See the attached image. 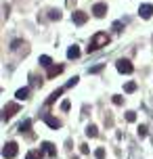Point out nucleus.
I'll use <instances>...</instances> for the list:
<instances>
[{
	"mask_svg": "<svg viewBox=\"0 0 153 159\" xmlns=\"http://www.w3.org/2000/svg\"><path fill=\"white\" fill-rule=\"evenodd\" d=\"M19 46H25V42H21V40H15V42L11 44V50H17Z\"/></svg>",
	"mask_w": 153,
	"mask_h": 159,
	"instance_id": "aec40b11",
	"label": "nucleus"
},
{
	"mask_svg": "<svg viewBox=\"0 0 153 159\" xmlns=\"http://www.w3.org/2000/svg\"><path fill=\"white\" fill-rule=\"evenodd\" d=\"M103 69V65H97V67H92V69H88V71H90V73H97V71H101Z\"/></svg>",
	"mask_w": 153,
	"mask_h": 159,
	"instance_id": "cd10ccee",
	"label": "nucleus"
},
{
	"mask_svg": "<svg viewBox=\"0 0 153 159\" xmlns=\"http://www.w3.org/2000/svg\"><path fill=\"white\" fill-rule=\"evenodd\" d=\"M40 65L51 67V57H48V55H42V57H40Z\"/></svg>",
	"mask_w": 153,
	"mask_h": 159,
	"instance_id": "dca6fc26",
	"label": "nucleus"
},
{
	"mask_svg": "<svg viewBox=\"0 0 153 159\" xmlns=\"http://www.w3.org/2000/svg\"><path fill=\"white\" fill-rule=\"evenodd\" d=\"M67 57H69V59H78V57H80V48H78V46H69Z\"/></svg>",
	"mask_w": 153,
	"mask_h": 159,
	"instance_id": "ddd939ff",
	"label": "nucleus"
},
{
	"mask_svg": "<svg viewBox=\"0 0 153 159\" xmlns=\"http://www.w3.org/2000/svg\"><path fill=\"white\" fill-rule=\"evenodd\" d=\"M67 4H71V0H67Z\"/></svg>",
	"mask_w": 153,
	"mask_h": 159,
	"instance_id": "c756f323",
	"label": "nucleus"
},
{
	"mask_svg": "<svg viewBox=\"0 0 153 159\" xmlns=\"http://www.w3.org/2000/svg\"><path fill=\"white\" fill-rule=\"evenodd\" d=\"M27 94H30V88H21V90H17V94H15V96H17L19 101H25V98H27Z\"/></svg>",
	"mask_w": 153,
	"mask_h": 159,
	"instance_id": "2eb2a0df",
	"label": "nucleus"
},
{
	"mask_svg": "<svg viewBox=\"0 0 153 159\" xmlns=\"http://www.w3.org/2000/svg\"><path fill=\"white\" fill-rule=\"evenodd\" d=\"M78 80H80V78H71L69 82H67V86H65V88H71V86H76V84H78Z\"/></svg>",
	"mask_w": 153,
	"mask_h": 159,
	"instance_id": "a878e982",
	"label": "nucleus"
},
{
	"mask_svg": "<svg viewBox=\"0 0 153 159\" xmlns=\"http://www.w3.org/2000/svg\"><path fill=\"white\" fill-rule=\"evenodd\" d=\"M122 103H124V98H122V96H117V94H115V96H113V105H122Z\"/></svg>",
	"mask_w": 153,
	"mask_h": 159,
	"instance_id": "bb28decb",
	"label": "nucleus"
},
{
	"mask_svg": "<svg viewBox=\"0 0 153 159\" xmlns=\"http://www.w3.org/2000/svg\"><path fill=\"white\" fill-rule=\"evenodd\" d=\"M92 13H95V17H105V13H107V4H105V2H97V4L92 6Z\"/></svg>",
	"mask_w": 153,
	"mask_h": 159,
	"instance_id": "0eeeda50",
	"label": "nucleus"
},
{
	"mask_svg": "<svg viewBox=\"0 0 153 159\" xmlns=\"http://www.w3.org/2000/svg\"><path fill=\"white\" fill-rule=\"evenodd\" d=\"M44 121L51 126L52 130H59V128H61V121H59L57 117H52V115H48V113H44Z\"/></svg>",
	"mask_w": 153,
	"mask_h": 159,
	"instance_id": "6e6552de",
	"label": "nucleus"
},
{
	"mask_svg": "<svg viewBox=\"0 0 153 159\" xmlns=\"http://www.w3.org/2000/svg\"><path fill=\"white\" fill-rule=\"evenodd\" d=\"M48 19H52V21H55V19H57V21H59V19H61V13H59V11H55V8H52V11H48Z\"/></svg>",
	"mask_w": 153,
	"mask_h": 159,
	"instance_id": "a211bd4d",
	"label": "nucleus"
},
{
	"mask_svg": "<svg viewBox=\"0 0 153 159\" xmlns=\"http://www.w3.org/2000/svg\"><path fill=\"white\" fill-rule=\"evenodd\" d=\"M2 11H4V17H8V11H11V8H8V4H4V6H2Z\"/></svg>",
	"mask_w": 153,
	"mask_h": 159,
	"instance_id": "c85d7f7f",
	"label": "nucleus"
},
{
	"mask_svg": "<svg viewBox=\"0 0 153 159\" xmlns=\"http://www.w3.org/2000/svg\"><path fill=\"white\" fill-rule=\"evenodd\" d=\"M115 67H117L120 73H132V71H134V67H132V63H130L128 59H120V61L115 63Z\"/></svg>",
	"mask_w": 153,
	"mask_h": 159,
	"instance_id": "20e7f679",
	"label": "nucleus"
},
{
	"mask_svg": "<svg viewBox=\"0 0 153 159\" xmlns=\"http://www.w3.org/2000/svg\"><path fill=\"white\" fill-rule=\"evenodd\" d=\"M71 19H73V23H76V25H84V23L88 21V15H86L84 11H76V13L71 15Z\"/></svg>",
	"mask_w": 153,
	"mask_h": 159,
	"instance_id": "39448f33",
	"label": "nucleus"
},
{
	"mask_svg": "<svg viewBox=\"0 0 153 159\" xmlns=\"http://www.w3.org/2000/svg\"><path fill=\"white\" fill-rule=\"evenodd\" d=\"M17 151H19L17 142H4V147H2V157L4 159H13L15 155H17Z\"/></svg>",
	"mask_w": 153,
	"mask_h": 159,
	"instance_id": "f03ea898",
	"label": "nucleus"
},
{
	"mask_svg": "<svg viewBox=\"0 0 153 159\" xmlns=\"http://www.w3.org/2000/svg\"><path fill=\"white\" fill-rule=\"evenodd\" d=\"M88 151H90L88 145H80V153H82V155H88Z\"/></svg>",
	"mask_w": 153,
	"mask_h": 159,
	"instance_id": "393cba45",
	"label": "nucleus"
},
{
	"mask_svg": "<svg viewBox=\"0 0 153 159\" xmlns=\"http://www.w3.org/2000/svg\"><path fill=\"white\" fill-rule=\"evenodd\" d=\"M69 107H71L69 101H63V103H61V111H69Z\"/></svg>",
	"mask_w": 153,
	"mask_h": 159,
	"instance_id": "b1692460",
	"label": "nucleus"
},
{
	"mask_svg": "<svg viewBox=\"0 0 153 159\" xmlns=\"http://www.w3.org/2000/svg\"><path fill=\"white\" fill-rule=\"evenodd\" d=\"M17 111H19V105H17V103H8V105H4V109H2V119L8 121Z\"/></svg>",
	"mask_w": 153,
	"mask_h": 159,
	"instance_id": "7ed1b4c3",
	"label": "nucleus"
},
{
	"mask_svg": "<svg viewBox=\"0 0 153 159\" xmlns=\"http://www.w3.org/2000/svg\"><path fill=\"white\" fill-rule=\"evenodd\" d=\"M109 44V36L105 34V32H97L92 38H90V44H88V52H92V50H99L103 46H107Z\"/></svg>",
	"mask_w": 153,
	"mask_h": 159,
	"instance_id": "f257e3e1",
	"label": "nucleus"
},
{
	"mask_svg": "<svg viewBox=\"0 0 153 159\" xmlns=\"http://www.w3.org/2000/svg\"><path fill=\"white\" fill-rule=\"evenodd\" d=\"M61 71H63V65H51V67H48V73H46V78H48V80L57 78Z\"/></svg>",
	"mask_w": 153,
	"mask_h": 159,
	"instance_id": "1a4fd4ad",
	"label": "nucleus"
},
{
	"mask_svg": "<svg viewBox=\"0 0 153 159\" xmlns=\"http://www.w3.org/2000/svg\"><path fill=\"white\" fill-rule=\"evenodd\" d=\"M42 157H44V151H30L25 155V159H42Z\"/></svg>",
	"mask_w": 153,
	"mask_h": 159,
	"instance_id": "4468645a",
	"label": "nucleus"
},
{
	"mask_svg": "<svg viewBox=\"0 0 153 159\" xmlns=\"http://www.w3.org/2000/svg\"><path fill=\"white\" fill-rule=\"evenodd\" d=\"M71 159H80V157H71Z\"/></svg>",
	"mask_w": 153,
	"mask_h": 159,
	"instance_id": "7c9ffc66",
	"label": "nucleus"
},
{
	"mask_svg": "<svg viewBox=\"0 0 153 159\" xmlns=\"http://www.w3.org/2000/svg\"><path fill=\"white\" fill-rule=\"evenodd\" d=\"M30 126H32V121H30V119H25V121L19 126V132H21V134H23V132H27V130H30Z\"/></svg>",
	"mask_w": 153,
	"mask_h": 159,
	"instance_id": "f3484780",
	"label": "nucleus"
},
{
	"mask_svg": "<svg viewBox=\"0 0 153 159\" xmlns=\"http://www.w3.org/2000/svg\"><path fill=\"white\" fill-rule=\"evenodd\" d=\"M42 151H44L46 155H51V157H57V149H55L52 142H42Z\"/></svg>",
	"mask_w": 153,
	"mask_h": 159,
	"instance_id": "9d476101",
	"label": "nucleus"
},
{
	"mask_svg": "<svg viewBox=\"0 0 153 159\" xmlns=\"http://www.w3.org/2000/svg\"><path fill=\"white\" fill-rule=\"evenodd\" d=\"M139 15H141L143 19H151L153 6H151V4H141V6H139Z\"/></svg>",
	"mask_w": 153,
	"mask_h": 159,
	"instance_id": "423d86ee",
	"label": "nucleus"
},
{
	"mask_svg": "<svg viewBox=\"0 0 153 159\" xmlns=\"http://www.w3.org/2000/svg\"><path fill=\"white\" fill-rule=\"evenodd\" d=\"M63 92H65V88H59V90H55V92H52L51 96H48V101H46V105H52V103H55V101H57V98H59V96H61Z\"/></svg>",
	"mask_w": 153,
	"mask_h": 159,
	"instance_id": "9b49d317",
	"label": "nucleus"
},
{
	"mask_svg": "<svg viewBox=\"0 0 153 159\" xmlns=\"http://www.w3.org/2000/svg\"><path fill=\"white\" fill-rule=\"evenodd\" d=\"M139 136H141V138L147 136V126H139Z\"/></svg>",
	"mask_w": 153,
	"mask_h": 159,
	"instance_id": "4be33fe9",
	"label": "nucleus"
},
{
	"mask_svg": "<svg viewBox=\"0 0 153 159\" xmlns=\"http://www.w3.org/2000/svg\"><path fill=\"white\" fill-rule=\"evenodd\" d=\"M86 136H88V138H95V136H99V128L90 123V126L86 128Z\"/></svg>",
	"mask_w": 153,
	"mask_h": 159,
	"instance_id": "f8f14e48",
	"label": "nucleus"
},
{
	"mask_svg": "<svg viewBox=\"0 0 153 159\" xmlns=\"http://www.w3.org/2000/svg\"><path fill=\"white\" fill-rule=\"evenodd\" d=\"M124 90H126V92H134V90H136V84H134V82H128V84L124 86Z\"/></svg>",
	"mask_w": 153,
	"mask_h": 159,
	"instance_id": "6ab92c4d",
	"label": "nucleus"
},
{
	"mask_svg": "<svg viewBox=\"0 0 153 159\" xmlns=\"http://www.w3.org/2000/svg\"><path fill=\"white\" fill-rule=\"evenodd\" d=\"M95 157H97V159H105V149H103V147L95 151Z\"/></svg>",
	"mask_w": 153,
	"mask_h": 159,
	"instance_id": "412c9836",
	"label": "nucleus"
},
{
	"mask_svg": "<svg viewBox=\"0 0 153 159\" xmlns=\"http://www.w3.org/2000/svg\"><path fill=\"white\" fill-rule=\"evenodd\" d=\"M126 119H128V121H136V113H134V111H128V113H126Z\"/></svg>",
	"mask_w": 153,
	"mask_h": 159,
	"instance_id": "5701e85b",
	"label": "nucleus"
}]
</instances>
